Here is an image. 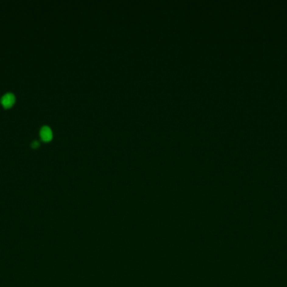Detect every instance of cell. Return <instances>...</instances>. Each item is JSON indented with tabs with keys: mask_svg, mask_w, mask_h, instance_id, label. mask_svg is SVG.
Returning a JSON list of instances; mask_svg holds the SVG:
<instances>
[{
	"mask_svg": "<svg viewBox=\"0 0 287 287\" xmlns=\"http://www.w3.org/2000/svg\"><path fill=\"white\" fill-rule=\"evenodd\" d=\"M40 137L43 141L49 142L51 140L52 136H53V132L49 126L44 125V126H42L40 131Z\"/></svg>",
	"mask_w": 287,
	"mask_h": 287,
	"instance_id": "obj_2",
	"label": "cell"
},
{
	"mask_svg": "<svg viewBox=\"0 0 287 287\" xmlns=\"http://www.w3.org/2000/svg\"><path fill=\"white\" fill-rule=\"evenodd\" d=\"M14 101H15V97H14V94L11 93H5L1 99L2 105L5 108L11 107L14 104Z\"/></svg>",
	"mask_w": 287,
	"mask_h": 287,
	"instance_id": "obj_1",
	"label": "cell"
},
{
	"mask_svg": "<svg viewBox=\"0 0 287 287\" xmlns=\"http://www.w3.org/2000/svg\"><path fill=\"white\" fill-rule=\"evenodd\" d=\"M39 146H40V143H39L38 141H34V142H32L31 147L33 148H37Z\"/></svg>",
	"mask_w": 287,
	"mask_h": 287,
	"instance_id": "obj_3",
	"label": "cell"
}]
</instances>
